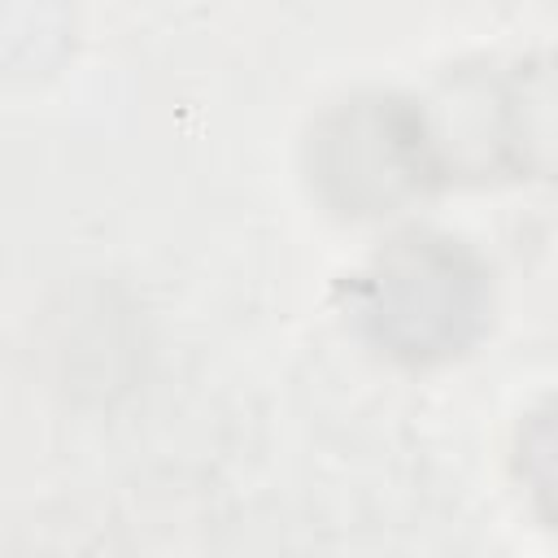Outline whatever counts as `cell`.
I'll return each instance as SVG.
<instances>
[{"label":"cell","instance_id":"6da1fadb","mask_svg":"<svg viewBox=\"0 0 558 558\" xmlns=\"http://www.w3.org/2000/svg\"><path fill=\"white\" fill-rule=\"evenodd\" d=\"M371 305L379 336L397 353H440L462 340L475 318V275L445 240H401L371 275Z\"/></svg>","mask_w":558,"mask_h":558},{"label":"cell","instance_id":"7a4b0ae2","mask_svg":"<svg viewBox=\"0 0 558 558\" xmlns=\"http://www.w3.org/2000/svg\"><path fill=\"white\" fill-rule=\"evenodd\" d=\"M427 170L423 118L392 100L344 109L318 135V179L336 187L349 209H379L414 192Z\"/></svg>","mask_w":558,"mask_h":558},{"label":"cell","instance_id":"3957f363","mask_svg":"<svg viewBox=\"0 0 558 558\" xmlns=\"http://www.w3.org/2000/svg\"><path fill=\"white\" fill-rule=\"evenodd\" d=\"M527 466L536 480V493L549 501V510L558 514V418H541L532 427L527 440Z\"/></svg>","mask_w":558,"mask_h":558}]
</instances>
